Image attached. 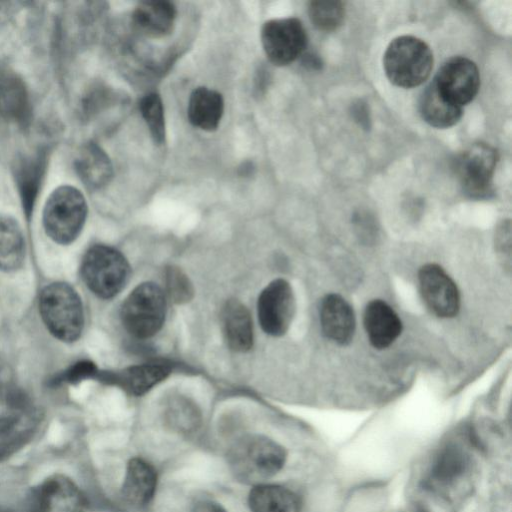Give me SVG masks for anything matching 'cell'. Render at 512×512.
Wrapping results in <instances>:
<instances>
[{
  "instance_id": "cell-2",
  "label": "cell",
  "mask_w": 512,
  "mask_h": 512,
  "mask_svg": "<svg viewBox=\"0 0 512 512\" xmlns=\"http://www.w3.org/2000/svg\"><path fill=\"white\" fill-rule=\"evenodd\" d=\"M383 67L392 84L413 88L429 77L433 68V54L423 40L410 35L399 36L387 46Z\"/></svg>"
},
{
  "instance_id": "cell-27",
  "label": "cell",
  "mask_w": 512,
  "mask_h": 512,
  "mask_svg": "<svg viewBox=\"0 0 512 512\" xmlns=\"http://www.w3.org/2000/svg\"><path fill=\"white\" fill-rule=\"evenodd\" d=\"M467 468L465 454L456 446L445 447L437 456L430 473V481L446 485L457 480Z\"/></svg>"
},
{
  "instance_id": "cell-3",
  "label": "cell",
  "mask_w": 512,
  "mask_h": 512,
  "mask_svg": "<svg viewBox=\"0 0 512 512\" xmlns=\"http://www.w3.org/2000/svg\"><path fill=\"white\" fill-rule=\"evenodd\" d=\"M39 310L51 334L65 342L78 339L84 325L82 302L66 283H52L40 295Z\"/></svg>"
},
{
  "instance_id": "cell-10",
  "label": "cell",
  "mask_w": 512,
  "mask_h": 512,
  "mask_svg": "<svg viewBox=\"0 0 512 512\" xmlns=\"http://www.w3.org/2000/svg\"><path fill=\"white\" fill-rule=\"evenodd\" d=\"M26 496L25 512H84L81 491L64 476L46 479Z\"/></svg>"
},
{
  "instance_id": "cell-32",
  "label": "cell",
  "mask_w": 512,
  "mask_h": 512,
  "mask_svg": "<svg viewBox=\"0 0 512 512\" xmlns=\"http://www.w3.org/2000/svg\"><path fill=\"white\" fill-rule=\"evenodd\" d=\"M510 224L509 222L503 223L497 233L496 245L499 252L504 255L506 253V257L510 262V251H511V239H510Z\"/></svg>"
},
{
  "instance_id": "cell-25",
  "label": "cell",
  "mask_w": 512,
  "mask_h": 512,
  "mask_svg": "<svg viewBox=\"0 0 512 512\" xmlns=\"http://www.w3.org/2000/svg\"><path fill=\"white\" fill-rule=\"evenodd\" d=\"M44 169L45 160L41 155L24 158L16 168V182L27 217L33 210Z\"/></svg>"
},
{
  "instance_id": "cell-14",
  "label": "cell",
  "mask_w": 512,
  "mask_h": 512,
  "mask_svg": "<svg viewBox=\"0 0 512 512\" xmlns=\"http://www.w3.org/2000/svg\"><path fill=\"white\" fill-rule=\"evenodd\" d=\"M364 327L371 345L385 349L401 334L402 322L386 302L375 299L365 308Z\"/></svg>"
},
{
  "instance_id": "cell-7",
  "label": "cell",
  "mask_w": 512,
  "mask_h": 512,
  "mask_svg": "<svg viewBox=\"0 0 512 512\" xmlns=\"http://www.w3.org/2000/svg\"><path fill=\"white\" fill-rule=\"evenodd\" d=\"M261 42L270 62L285 66L303 55L307 34L301 21L296 18L272 19L262 27Z\"/></svg>"
},
{
  "instance_id": "cell-6",
  "label": "cell",
  "mask_w": 512,
  "mask_h": 512,
  "mask_svg": "<svg viewBox=\"0 0 512 512\" xmlns=\"http://www.w3.org/2000/svg\"><path fill=\"white\" fill-rule=\"evenodd\" d=\"M81 275L95 295L110 299L126 285L130 266L120 251L107 245H95L83 257Z\"/></svg>"
},
{
  "instance_id": "cell-17",
  "label": "cell",
  "mask_w": 512,
  "mask_h": 512,
  "mask_svg": "<svg viewBox=\"0 0 512 512\" xmlns=\"http://www.w3.org/2000/svg\"><path fill=\"white\" fill-rule=\"evenodd\" d=\"M221 325L227 346L246 352L253 346V325L248 309L238 300H228L221 311Z\"/></svg>"
},
{
  "instance_id": "cell-30",
  "label": "cell",
  "mask_w": 512,
  "mask_h": 512,
  "mask_svg": "<svg viewBox=\"0 0 512 512\" xmlns=\"http://www.w3.org/2000/svg\"><path fill=\"white\" fill-rule=\"evenodd\" d=\"M165 286L169 297L177 304L188 302L193 295L189 278L177 267H168L165 271Z\"/></svg>"
},
{
  "instance_id": "cell-20",
  "label": "cell",
  "mask_w": 512,
  "mask_h": 512,
  "mask_svg": "<svg viewBox=\"0 0 512 512\" xmlns=\"http://www.w3.org/2000/svg\"><path fill=\"white\" fill-rule=\"evenodd\" d=\"M224 111L222 95L207 87H198L190 95L187 115L190 123L205 131L217 129Z\"/></svg>"
},
{
  "instance_id": "cell-31",
  "label": "cell",
  "mask_w": 512,
  "mask_h": 512,
  "mask_svg": "<svg viewBox=\"0 0 512 512\" xmlns=\"http://www.w3.org/2000/svg\"><path fill=\"white\" fill-rule=\"evenodd\" d=\"M96 374V367L92 362L82 361L77 363L67 372V378L70 382H76Z\"/></svg>"
},
{
  "instance_id": "cell-18",
  "label": "cell",
  "mask_w": 512,
  "mask_h": 512,
  "mask_svg": "<svg viewBox=\"0 0 512 512\" xmlns=\"http://www.w3.org/2000/svg\"><path fill=\"white\" fill-rule=\"evenodd\" d=\"M75 170L89 189L106 186L113 176V166L106 152L94 142L84 144L78 151Z\"/></svg>"
},
{
  "instance_id": "cell-21",
  "label": "cell",
  "mask_w": 512,
  "mask_h": 512,
  "mask_svg": "<svg viewBox=\"0 0 512 512\" xmlns=\"http://www.w3.org/2000/svg\"><path fill=\"white\" fill-rule=\"evenodd\" d=\"M171 371L169 364L150 362L128 367L111 376V380L131 395L140 396L164 380Z\"/></svg>"
},
{
  "instance_id": "cell-11",
  "label": "cell",
  "mask_w": 512,
  "mask_h": 512,
  "mask_svg": "<svg viewBox=\"0 0 512 512\" xmlns=\"http://www.w3.org/2000/svg\"><path fill=\"white\" fill-rule=\"evenodd\" d=\"M497 153L487 144L478 143L464 151L456 160L455 169L464 191L482 197L491 188Z\"/></svg>"
},
{
  "instance_id": "cell-5",
  "label": "cell",
  "mask_w": 512,
  "mask_h": 512,
  "mask_svg": "<svg viewBox=\"0 0 512 512\" xmlns=\"http://www.w3.org/2000/svg\"><path fill=\"white\" fill-rule=\"evenodd\" d=\"M166 307V296L160 286L153 282L141 283L121 306L122 324L133 337L150 338L162 328Z\"/></svg>"
},
{
  "instance_id": "cell-29",
  "label": "cell",
  "mask_w": 512,
  "mask_h": 512,
  "mask_svg": "<svg viewBox=\"0 0 512 512\" xmlns=\"http://www.w3.org/2000/svg\"><path fill=\"white\" fill-rule=\"evenodd\" d=\"M139 108L154 142L157 145L163 144L166 137V128L161 97L154 92L148 93L140 100Z\"/></svg>"
},
{
  "instance_id": "cell-24",
  "label": "cell",
  "mask_w": 512,
  "mask_h": 512,
  "mask_svg": "<svg viewBox=\"0 0 512 512\" xmlns=\"http://www.w3.org/2000/svg\"><path fill=\"white\" fill-rule=\"evenodd\" d=\"M25 255L24 238L18 223L11 217L0 215V269H18Z\"/></svg>"
},
{
  "instance_id": "cell-26",
  "label": "cell",
  "mask_w": 512,
  "mask_h": 512,
  "mask_svg": "<svg viewBox=\"0 0 512 512\" xmlns=\"http://www.w3.org/2000/svg\"><path fill=\"white\" fill-rule=\"evenodd\" d=\"M166 426L181 435L196 432L201 425V415L195 404L185 398L171 399L163 412Z\"/></svg>"
},
{
  "instance_id": "cell-33",
  "label": "cell",
  "mask_w": 512,
  "mask_h": 512,
  "mask_svg": "<svg viewBox=\"0 0 512 512\" xmlns=\"http://www.w3.org/2000/svg\"><path fill=\"white\" fill-rule=\"evenodd\" d=\"M192 512H227L226 509L216 501L203 499L198 500L192 508Z\"/></svg>"
},
{
  "instance_id": "cell-13",
  "label": "cell",
  "mask_w": 512,
  "mask_h": 512,
  "mask_svg": "<svg viewBox=\"0 0 512 512\" xmlns=\"http://www.w3.org/2000/svg\"><path fill=\"white\" fill-rule=\"evenodd\" d=\"M323 334L331 341L346 345L355 332V315L350 304L338 294L326 295L320 305Z\"/></svg>"
},
{
  "instance_id": "cell-22",
  "label": "cell",
  "mask_w": 512,
  "mask_h": 512,
  "mask_svg": "<svg viewBox=\"0 0 512 512\" xmlns=\"http://www.w3.org/2000/svg\"><path fill=\"white\" fill-rule=\"evenodd\" d=\"M419 111L430 126L442 129L454 126L463 115V108L445 99L432 82L420 97Z\"/></svg>"
},
{
  "instance_id": "cell-9",
  "label": "cell",
  "mask_w": 512,
  "mask_h": 512,
  "mask_svg": "<svg viewBox=\"0 0 512 512\" xmlns=\"http://www.w3.org/2000/svg\"><path fill=\"white\" fill-rule=\"evenodd\" d=\"M432 83L445 99L463 108L478 93L479 70L466 57H452L441 66Z\"/></svg>"
},
{
  "instance_id": "cell-19",
  "label": "cell",
  "mask_w": 512,
  "mask_h": 512,
  "mask_svg": "<svg viewBox=\"0 0 512 512\" xmlns=\"http://www.w3.org/2000/svg\"><path fill=\"white\" fill-rule=\"evenodd\" d=\"M251 512H301V500L287 487L278 484L254 485L248 495Z\"/></svg>"
},
{
  "instance_id": "cell-23",
  "label": "cell",
  "mask_w": 512,
  "mask_h": 512,
  "mask_svg": "<svg viewBox=\"0 0 512 512\" xmlns=\"http://www.w3.org/2000/svg\"><path fill=\"white\" fill-rule=\"evenodd\" d=\"M0 112L18 121H25L29 112L25 85L10 71L0 72Z\"/></svg>"
},
{
  "instance_id": "cell-8",
  "label": "cell",
  "mask_w": 512,
  "mask_h": 512,
  "mask_svg": "<svg viewBox=\"0 0 512 512\" xmlns=\"http://www.w3.org/2000/svg\"><path fill=\"white\" fill-rule=\"evenodd\" d=\"M295 313V297L290 284L284 279H275L260 293L257 314L263 331L279 337L289 329Z\"/></svg>"
},
{
  "instance_id": "cell-1",
  "label": "cell",
  "mask_w": 512,
  "mask_h": 512,
  "mask_svg": "<svg viewBox=\"0 0 512 512\" xmlns=\"http://www.w3.org/2000/svg\"><path fill=\"white\" fill-rule=\"evenodd\" d=\"M287 458L283 446L273 439L249 434L237 439L227 452V464L234 477L246 484H261L276 475Z\"/></svg>"
},
{
  "instance_id": "cell-28",
  "label": "cell",
  "mask_w": 512,
  "mask_h": 512,
  "mask_svg": "<svg viewBox=\"0 0 512 512\" xmlns=\"http://www.w3.org/2000/svg\"><path fill=\"white\" fill-rule=\"evenodd\" d=\"M308 13L317 29L330 32L342 24L345 9L341 1L316 0L309 3Z\"/></svg>"
},
{
  "instance_id": "cell-15",
  "label": "cell",
  "mask_w": 512,
  "mask_h": 512,
  "mask_svg": "<svg viewBox=\"0 0 512 512\" xmlns=\"http://www.w3.org/2000/svg\"><path fill=\"white\" fill-rule=\"evenodd\" d=\"M176 8L166 0L140 2L132 13L134 28L147 37L160 38L170 34L176 20Z\"/></svg>"
},
{
  "instance_id": "cell-4",
  "label": "cell",
  "mask_w": 512,
  "mask_h": 512,
  "mask_svg": "<svg viewBox=\"0 0 512 512\" xmlns=\"http://www.w3.org/2000/svg\"><path fill=\"white\" fill-rule=\"evenodd\" d=\"M87 217V203L75 187L62 185L47 199L43 210V225L56 243L66 245L80 234Z\"/></svg>"
},
{
  "instance_id": "cell-12",
  "label": "cell",
  "mask_w": 512,
  "mask_h": 512,
  "mask_svg": "<svg viewBox=\"0 0 512 512\" xmlns=\"http://www.w3.org/2000/svg\"><path fill=\"white\" fill-rule=\"evenodd\" d=\"M420 292L426 306L440 318L454 317L460 307L456 284L437 264H426L418 274Z\"/></svg>"
},
{
  "instance_id": "cell-16",
  "label": "cell",
  "mask_w": 512,
  "mask_h": 512,
  "mask_svg": "<svg viewBox=\"0 0 512 512\" xmlns=\"http://www.w3.org/2000/svg\"><path fill=\"white\" fill-rule=\"evenodd\" d=\"M157 481V472L149 462L139 457L132 458L126 467L122 497L133 506H145L155 495Z\"/></svg>"
}]
</instances>
